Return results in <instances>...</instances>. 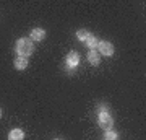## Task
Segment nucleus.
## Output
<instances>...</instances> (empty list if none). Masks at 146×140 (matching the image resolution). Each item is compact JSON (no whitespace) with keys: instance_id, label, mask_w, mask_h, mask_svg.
I'll use <instances>...</instances> for the list:
<instances>
[{"instance_id":"nucleus-1","label":"nucleus","mask_w":146,"mask_h":140,"mask_svg":"<svg viewBox=\"0 0 146 140\" xmlns=\"http://www.w3.org/2000/svg\"><path fill=\"white\" fill-rule=\"evenodd\" d=\"M15 52L18 57H29L33 52H34V44L29 38H20L15 42Z\"/></svg>"},{"instance_id":"nucleus-2","label":"nucleus","mask_w":146,"mask_h":140,"mask_svg":"<svg viewBox=\"0 0 146 140\" xmlns=\"http://www.w3.org/2000/svg\"><path fill=\"white\" fill-rule=\"evenodd\" d=\"M80 65V54L78 52H68L67 54V57H65V68L68 70V73L70 75H73L75 73V68Z\"/></svg>"},{"instance_id":"nucleus-3","label":"nucleus","mask_w":146,"mask_h":140,"mask_svg":"<svg viewBox=\"0 0 146 140\" xmlns=\"http://www.w3.org/2000/svg\"><path fill=\"white\" fill-rule=\"evenodd\" d=\"M98 125L104 130H112V127H114V117L107 111H99V114H98Z\"/></svg>"},{"instance_id":"nucleus-4","label":"nucleus","mask_w":146,"mask_h":140,"mask_svg":"<svg viewBox=\"0 0 146 140\" xmlns=\"http://www.w3.org/2000/svg\"><path fill=\"white\" fill-rule=\"evenodd\" d=\"M96 49H99L98 51L99 56H104V57H110V56H114V52H115V47L110 41H99Z\"/></svg>"},{"instance_id":"nucleus-5","label":"nucleus","mask_w":146,"mask_h":140,"mask_svg":"<svg viewBox=\"0 0 146 140\" xmlns=\"http://www.w3.org/2000/svg\"><path fill=\"white\" fill-rule=\"evenodd\" d=\"M29 39L31 41H37L41 42L46 39V29H42V28H34L31 31V34H29Z\"/></svg>"},{"instance_id":"nucleus-6","label":"nucleus","mask_w":146,"mask_h":140,"mask_svg":"<svg viewBox=\"0 0 146 140\" xmlns=\"http://www.w3.org/2000/svg\"><path fill=\"white\" fill-rule=\"evenodd\" d=\"M88 62L93 65V67H98L101 64V56L99 52L96 51V49H91V51L88 52Z\"/></svg>"},{"instance_id":"nucleus-7","label":"nucleus","mask_w":146,"mask_h":140,"mask_svg":"<svg viewBox=\"0 0 146 140\" xmlns=\"http://www.w3.org/2000/svg\"><path fill=\"white\" fill-rule=\"evenodd\" d=\"M8 140H25V130L23 129H11L8 134Z\"/></svg>"},{"instance_id":"nucleus-8","label":"nucleus","mask_w":146,"mask_h":140,"mask_svg":"<svg viewBox=\"0 0 146 140\" xmlns=\"http://www.w3.org/2000/svg\"><path fill=\"white\" fill-rule=\"evenodd\" d=\"M28 59L26 57H16L15 60H13V65H15L16 70H26L28 68Z\"/></svg>"},{"instance_id":"nucleus-9","label":"nucleus","mask_w":146,"mask_h":140,"mask_svg":"<svg viewBox=\"0 0 146 140\" xmlns=\"http://www.w3.org/2000/svg\"><path fill=\"white\" fill-rule=\"evenodd\" d=\"M84 44H86V47H88L89 51L91 49H96L98 47V44H99V41H98V38L96 36H93V34H89V38L84 41Z\"/></svg>"},{"instance_id":"nucleus-10","label":"nucleus","mask_w":146,"mask_h":140,"mask_svg":"<svg viewBox=\"0 0 146 140\" xmlns=\"http://www.w3.org/2000/svg\"><path fill=\"white\" fill-rule=\"evenodd\" d=\"M89 34H91V33H89L88 29H78V31H76V38H78V41H81V42L86 41L89 38Z\"/></svg>"},{"instance_id":"nucleus-11","label":"nucleus","mask_w":146,"mask_h":140,"mask_svg":"<svg viewBox=\"0 0 146 140\" xmlns=\"http://www.w3.org/2000/svg\"><path fill=\"white\" fill-rule=\"evenodd\" d=\"M104 140H119V134H117L115 130H106Z\"/></svg>"},{"instance_id":"nucleus-12","label":"nucleus","mask_w":146,"mask_h":140,"mask_svg":"<svg viewBox=\"0 0 146 140\" xmlns=\"http://www.w3.org/2000/svg\"><path fill=\"white\" fill-rule=\"evenodd\" d=\"M0 117H2V109H0Z\"/></svg>"},{"instance_id":"nucleus-13","label":"nucleus","mask_w":146,"mask_h":140,"mask_svg":"<svg viewBox=\"0 0 146 140\" xmlns=\"http://www.w3.org/2000/svg\"><path fill=\"white\" fill-rule=\"evenodd\" d=\"M54 140H60V139H54Z\"/></svg>"}]
</instances>
